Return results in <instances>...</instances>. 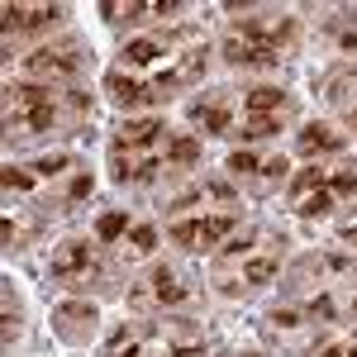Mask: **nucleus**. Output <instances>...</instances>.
I'll return each mask as SVG.
<instances>
[{
  "label": "nucleus",
  "instance_id": "32",
  "mask_svg": "<svg viewBox=\"0 0 357 357\" xmlns=\"http://www.w3.org/2000/svg\"><path fill=\"white\" fill-rule=\"evenodd\" d=\"M353 314H357V301H353Z\"/></svg>",
  "mask_w": 357,
  "mask_h": 357
},
{
  "label": "nucleus",
  "instance_id": "11",
  "mask_svg": "<svg viewBox=\"0 0 357 357\" xmlns=\"http://www.w3.org/2000/svg\"><path fill=\"white\" fill-rule=\"evenodd\" d=\"M77 319H96V305H62L57 310V329L67 338H86V324H77Z\"/></svg>",
  "mask_w": 357,
  "mask_h": 357
},
{
  "label": "nucleus",
  "instance_id": "23",
  "mask_svg": "<svg viewBox=\"0 0 357 357\" xmlns=\"http://www.w3.org/2000/svg\"><path fill=\"white\" fill-rule=\"evenodd\" d=\"M0 181H5L10 191H29V186H33V176H29V172H15V167H5V172H0Z\"/></svg>",
  "mask_w": 357,
  "mask_h": 357
},
{
  "label": "nucleus",
  "instance_id": "3",
  "mask_svg": "<svg viewBox=\"0 0 357 357\" xmlns=\"http://www.w3.org/2000/svg\"><path fill=\"white\" fill-rule=\"evenodd\" d=\"M181 301H186V286L167 272V267H153V272L129 291V305H134V310H167V305H181Z\"/></svg>",
  "mask_w": 357,
  "mask_h": 357
},
{
  "label": "nucleus",
  "instance_id": "22",
  "mask_svg": "<svg viewBox=\"0 0 357 357\" xmlns=\"http://www.w3.org/2000/svg\"><path fill=\"white\" fill-rule=\"evenodd\" d=\"M67 162H72L67 153H57V158H38L33 172H38V176H57V172H67Z\"/></svg>",
  "mask_w": 357,
  "mask_h": 357
},
{
  "label": "nucleus",
  "instance_id": "17",
  "mask_svg": "<svg viewBox=\"0 0 357 357\" xmlns=\"http://www.w3.org/2000/svg\"><path fill=\"white\" fill-rule=\"evenodd\" d=\"M333 210V191H324V186H319V191H310L301 200V215L305 220H319V215H329Z\"/></svg>",
  "mask_w": 357,
  "mask_h": 357
},
{
  "label": "nucleus",
  "instance_id": "28",
  "mask_svg": "<svg viewBox=\"0 0 357 357\" xmlns=\"http://www.w3.org/2000/svg\"><path fill=\"white\" fill-rule=\"evenodd\" d=\"M91 186H96L91 176H77V181H72V200H82V195H91Z\"/></svg>",
  "mask_w": 357,
  "mask_h": 357
},
{
  "label": "nucleus",
  "instance_id": "31",
  "mask_svg": "<svg viewBox=\"0 0 357 357\" xmlns=\"http://www.w3.org/2000/svg\"><path fill=\"white\" fill-rule=\"evenodd\" d=\"M348 119H353V129H357V105H353V110H348Z\"/></svg>",
  "mask_w": 357,
  "mask_h": 357
},
{
  "label": "nucleus",
  "instance_id": "10",
  "mask_svg": "<svg viewBox=\"0 0 357 357\" xmlns=\"http://www.w3.org/2000/svg\"><path fill=\"white\" fill-rule=\"evenodd\" d=\"M243 110H248V119H252V114H272V110H286V96H281L276 86H257V91H248Z\"/></svg>",
  "mask_w": 357,
  "mask_h": 357
},
{
  "label": "nucleus",
  "instance_id": "20",
  "mask_svg": "<svg viewBox=\"0 0 357 357\" xmlns=\"http://www.w3.org/2000/svg\"><path fill=\"white\" fill-rule=\"evenodd\" d=\"M314 186H324V172H319V167H305L301 176L291 181V195H301V200H305V195L314 191Z\"/></svg>",
  "mask_w": 357,
  "mask_h": 357
},
{
  "label": "nucleus",
  "instance_id": "33",
  "mask_svg": "<svg viewBox=\"0 0 357 357\" xmlns=\"http://www.w3.org/2000/svg\"><path fill=\"white\" fill-rule=\"evenodd\" d=\"M248 357H257V353H248Z\"/></svg>",
  "mask_w": 357,
  "mask_h": 357
},
{
  "label": "nucleus",
  "instance_id": "6",
  "mask_svg": "<svg viewBox=\"0 0 357 357\" xmlns=\"http://www.w3.org/2000/svg\"><path fill=\"white\" fill-rule=\"evenodd\" d=\"M62 5H5V33H43L57 29Z\"/></svg>",
  "mask_w": 357,
  "mask_h": 357
},
{
  "label": "nucleus",
  "instance_id": "34",
  "mask_svg": "<svg viewBox=\"0 0 357 357\" xmlns=\"http://www.w3.org/2000/svg\"><path fill=\"white\" fill-rule=\"evenodd\" d=\"M353 357H357V353H353Z\"/></svg>",
  "mask_w": 357,
  "mask_h": 357
},
{
  "label": "nucleus",
  "instance_id": "16",
  "mask_svg": "<svg viewBox=\"0 0 357 357\" xmlns=\"http://www.w3.org/2000/svg\"><path fill=\"white\" fill-rule=\"evenodd\" d=\"M124 243H129V257H148V252L158 248V229H153V224H134Z\"/></svg>",
  "mask_w": 357,
  "mask_h": 357
},
{
  "label": "nucleus",
  "instance_id": "19",
  "mask_svg": "<svg viewBox=\"0 0 357 357\" xmlns=\"http://www.w3.org/2000/svg\"><path fill=\"white\" fill-rule=\"evenodd\" d=\"M229 172H234V176H257V172H262V162H257L248 148H238V153H229Z\"/></svg>",
  "mask_w": 357,
  "mask_h": 357
},
{
  "label": "nucleus",
  "instance_id": "14",
  "mask_svg": "<svg viewBox=\"0 0 357 357\" xmlns=\"http://www.w3.org/2000/svg\"><path fill=\"white\" fill-rule=\"evenodd\" d=\"M158 53H162V43H158V38H129L119 57H124L129 67H148V62H153Z\"/></svg>",
  "mask_w": 357,
  "mask_h": 357
},
{
  "label": "nucleus",
  "instance_id": "26",
  "mask_svg": "<svg viewBox=\"0 0 357 357\" xmlns=\"http://www.w3.org/2000/svg\"><path fill=\"white\" fill-rule=\"evenodd\" d=\"M310 314H314V319H329V314H333V301H329V296H314V301H310Z\"/></svg>",
  "mask_w": 357,
  "mask_h": 357
},
{
  "label": "nucleus",
  "instance_id": "7",
  "mask_svg": "<svg viewBox=\"0 0 357 357\" xmlns=\"http://www.w3.org/2000/svg\"><path fill=\"white\" fill-rule=\"evenodd\" d=\"M162 119L158 114H148V119H129L124 129H119V138H114V148H153L158 138H162Z\"/></svg>",
  "mask_w": 357,
  "mask_h": 357
},
{
  "label": "nucleus",
  "instance_id": "1",
  "mask_svg": "<svg viewBox=\"0 0 357 357\" xmlns=\"http://www.w3.org/2000/svg\"><path fill=\"white\" fill-rule=\"evenodd\" d=\"M5 124H10V134H48L57 124L53 86H38V82L5 86Z\"/></svg>",
  "mask_w": 357,
  "mask_h": 357
},
{
  "label": "nucleus",
  "instance_id": "24",
  "mask_svg": "<svg viewBox=\"0 0 357 357\" xmlns=\"http://www.w3.org/2000/svg\"><path fill=\"white\" fill-rule=\"evenodd\" d=\"M272 324H276V329H296V324H301V310H286V305H276V310H272Z\"/></svg>",
  "mask_w": 357,
  "mask_h": 357
},
{
  "label": "nucleus",
  "instance_id": "9",
  "mask_svg": "<svg viewBox=\"0 0 357 357\" xmlns=\"http://www.w3.org/2000/svg\"><path fill=\"white\" fill-rule=\"evenodd\" d=\"M333 148H343V138L329 124H305L301 129V153H333Z\"/></svg>",
  "mask_w": 357,
  "mask_h": 357
},
{
  "label": "nucleus",
  "instance_id": "12",
  "mask_svg": "<svg viewBox=\"0 0 357 357\" xmlns=\"http://www.w3.org/2000/svg\"><path fill=\"white\" fill-rule=\"evenodd\" d=\"M200 162V143H195V138H172V143H167V167H195Z\"/></svg>",
  "mask_w": 357,
  "mask_h": 357
},
{
  "label": "nucleus",
  "instance_id": "18",
  "mask_svg": "<svg viewBox=\"0 0 357 357\" xmlns=\"http://www.w3.org/2000/svg\"><path fill=\"white\" fill-rule=\"evenodd\" d=\"M276 276V257H257V262H243V281L248 286H267Z\"/></svg>",
  "mask_w": 357,
  "mask_h": 357
},
{
  "label": "nucleus",
  "instance_id": "5",
  "mask_svg": "<svg viewBox=\"0 0 357 357\" xmlns=\"http://www.w3.org/2000/svg\"><path fill=\"white\" fill-rule=\"evenodd\" d=\"M24 72L43 77V82H72V77H82V53L77 48H38V53H24Z\"/></svg>",
  "mask_w": 357,
  "mask_h": 357
},
{
  "label": "nucleus",
  "instance_id": "15",
  "mask_svg": "<svg viewBox=\"0 0 357 357\" xmlns=\"http://www.w3.org/2000/svg\"><path fill=\"white\" fill-rule=\"evenodd\" d=\"M195 124L205 129V134H224L229 129V105L215 100V105H195Z\"/></svg>",
  "mask_w": 357,
  "mask_h": 357
},
{
  "label": "nucleus",
  "instance_id": "4",
  "mask_svg": "<svg viewBox=\"0 0 357 357\" xmlns=\"http://www.w3.org/2000/svg\"><path fill=\"white\" fill-rule=\"evenodd\" d=\"M238 229V215H205V220H181L172 224V243L181 248H215Z\"/></svg>",
  "mask_w": 357,
  "mask_h": 357
},
{
  "label": "nucleus",
  "instance_id": "29",
  "mask_svg": "<svg viewBox=\"0 0 357 357\" xmlns=\"http://www.w3.org/2000/svg\"><path fill=\"white\" fill-rule=\"evenodd\" d=\"M310 357H338V343H324V348H314Z\"/></svg>",
  "mask_w": 357,
  "mask_h": 357
},
{
  "label": "nucleus",
  "instance_id": "8",
  "mask_svg": "<svg viewBox=\"0 0 357 357\" xmlns=\"http://www.w3.org/2000/svg\"><path fill=\"white\" fill-rule=\"evenodd\" d=\"M105 91H110L114 105H124V110H134V105H143V100H153V86L134 82V77H124V72H110V77H105Z\"/></svg>",
  "mask_w": 357,
  "mask_h": 357
},
{
  "label": "nucleus",
  "instance_id": "2",
  "mask_svg": "<svg viewBox=\"0 0 357 357\" xmlns=\"http://www.w3.org/2000/svg\"><path fill=\"white\" fill-rule=\"evenodd\" d=\"M96 276H100V252H96V243H86V238L62 243L53 252V262H48V281L53 286H67V291H82Z\"/></svg>",
  "mask_w": 357,
  "mask_h": 357
},
{
  "label": "nucleus",
  "instance_id": "30",
  "mask_svg": "<svg viewBox=\"0 0 357 357\" xmlns=\"http://www.w3.org/2000/svg\"><path fill=\"white\" fill-rule=\"evenodd\" d=\"M343 238H348V243H357V229H348V234H343Z\"/></svg>",
  "mask_w": 357,
  "mask_h": 357
},
{
  "label": "nucleus",
  "instance_id": "25",
  "mask_svg": "<svg viewBox=\"0 0 357 357\" xmlns=\"http://www.w3.org/2000/svg\"><path fill=\"white\" fill-rule=\"evenodd\" d=\"M357 191V172H338L333 176V195H353Z\"/></svg>",
  "mask_w": 357,
  "mask_h": 357
},
{
  "label": "nucleus",
  "instance_id": "27",
  "mask_svg": "<svg viewBox=\"0 0 357 357\" xmlns=\"http://www.w3.org/2000/svg\"><path fill=\"white\" fill-rule=\"evenodd\" d=\"M286 158H267V162H262V176H286Z\"/></svg>",
  "mask_w": 357,
  "mask_h": 357
},
{
  "label": "nucleus",
  "instance_id": "13",
  "mask_svg": "<svg viewBox=\"0 0 357 357\" xmlns=\"http://www.w3.org/2000/svg\"><path fill=\"white\" fill-rule=\"evenodd\" d=\"M96 238H100V243H119V238H129V215H124V210L100 215V224H96Z\"/></svg>",
  "mask_w": 357,
  "mask_h": 357
},
{
  "label": "nucleus",
  "instance_id": "21",
  "mask_svg": "<svg viewBox=\"0 0 357 357\" xmlns=\"http://www.w3.org/2000/svg\"><path fill=\"white\" fill-rule=\"evenodd\" d=\"M276 129H281V119H272V114H252L248 129H243V138H267V134H276Z\"/></svg>",
  "mask_w": 357,
  "mask_h": 357
}]
</instances>
